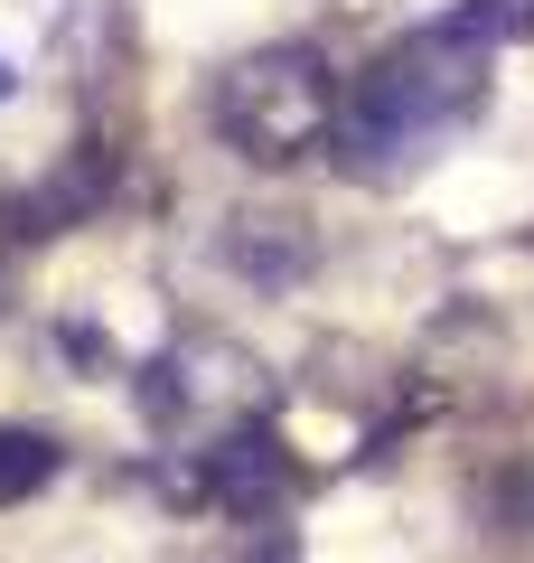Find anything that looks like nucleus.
Returning <instances> with one entry per match:
<instances>
[{
  "label": "nucleus",
  "mask_w": 534,
  "mask_h": 563,
  "mask_svg": "<svg viewBox=\"0 0 534 563\" xmlns=\"http://www.w3.org/2000/svg\"><path fill=\"white\" fill-rule=\"evenodd\" d=\"M337 122V85L310 47H272V57H244L216 85V132L235 141L244 161H300L319 151Z\"/></svg>",
  "instance_id": "obj_2"
},
{
  "label": "nucleus",
  "mask_w": 534,
  "mask_h": 563,
  "mask_svg": "<svg viewBox=\"0 0 534 563\" xmlns=\"http://www.w3.org/2000/svg\"><path fill=\"white\" fill-rule=\"evenodd\" d=\"M507 20L515 0H488V10H459V20L422 29L413 47H394L347 103V151L356 161H403V151L441 141L450 122H469V103L488 95V38Z\"/></svg>",
  "instance_id": "obj_1"
},
{
  "label": "nucleus",
  "mask_w": 534,
  "mask_h": 563,
  "mask_svg": "<svg viewBox=\"0 0 534 563\" xmlns=\"http://www.w3.org/2000/svg\"><path fill=\"white\" fill-rule=\"evenodd\" d=\"M47 470H57V442H47V432H0V507L29 498Z\"/></svg>",
  "instance_id": "obj_3"
}]
</instances>
